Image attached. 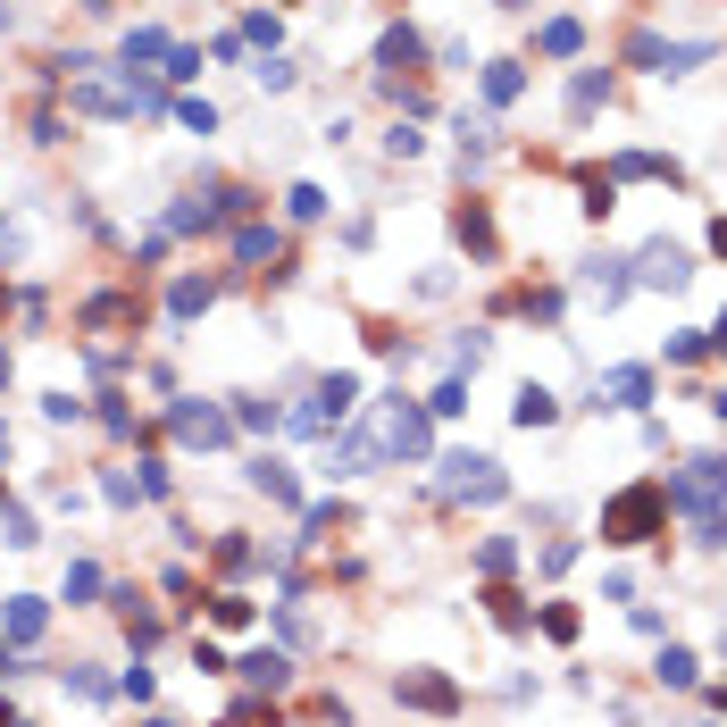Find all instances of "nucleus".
I'll return each instance as SVG.
<instances>
[{
  "label": "nucleus",
  "mask_w": 727,
  "mask_h": 727,
  "mask_svg": "<svg viewBox=\"0 0 727 727\" xmlns=\"http://www.w3.org/2000/svg\"><path fill=\"white\" fill-rule=\"evenodd\" d=\"M661 494H669L677 510H711V502L727 494V460H694L686 477H669V485H661Z\"/></svg>",
  "instance_id": "nucleus-1"
},
{
  "label": "nucleus",
  "mask_w": 727,
  "mask_h": 727,
  "mask_svg": "<svg viewBox=\"0 0 727 727\" xmlns=\"http://www.w3.org/2000/svg\"><path fill=\"white\" fill-rule=\"evenodd\" d=\"M443 485L468 494V502H494L502 494V477H494V460H485V452H452V460H443Z\"/></svg>",
  "instance_id": "nucleus-2"
},
{
  "label": "nucleus",
  "mask_w": 727,
  "mask_h": 727,
  "mask_svg": "<svg viewBox=\"0 0 727 727\" xmlns=\"http://www.w3.org/2000/svg\"><path fill=\"white\" fill-rule=\"evenodd\" d=\"M0 627H9V644H34L42 627H51V611H42L34 594H9V602H0Z\"/></svg>",
  "instance_id": "nucleus-3"
},
{
  "label": "nucleus",
  "mask_w": 727,
  "mask_h": 727,
  "mask_svg": "<svg viewBox=\"0 0 727 727\" xmlns=\"http://www.w3.org/2000/svg\"><path fill=\"white\" fill-rule=\"evenodd\" d=\"M686 276L694 268H686V251H677V243H652L644 251V285H686Z\"/></svg>",
  "instance_id": "nucleus-4"
},
{
  "label": "nucleus",
  "mask_w": 727,
  "mask_h": 727,
  "mask_svg": "<svg viewBox=\"0 0 727 727\" xmlns=\"http://www.w3.org/2000/svg\"><path fill=\"white\" fill-rule=\"evenodd\" d=\"M402 702H427V711H452V686H443V677H402Z\"/></svg>",
  "instance_id": "nucleus-5"
},
{
  "label": "nucleus",
  "mask_w": 727,
  "mask_h": 727,
  "mask_svg": "<svg viewBox=\"0 0 727 727\" xmlns=\"http://www.w3.org/2000/svg\"><path fill=\"white\" fill-rule=\"evenodd\" d=\"M393 452H427V418H418V410H393Z\"/></svg>",
  "instance_id": "nucleus-6"
},
{
  "label": "nucleus",
  "mask_w": 727,
  "mask_h": 727,
  "mask_svg": "<svg viewBox=\"0 0 727 727\" xmlns=\"http://www.w3.org/2000/svg\"><path fill=\"white\" fill-rule=\"evenodd\" d=\"M176 435H193V443H218V435H226V418H218V410H176Z\"/></svg>",
  "instance_id": "nucleus-7"
},
{
  "label": "nucleus",
  "mask_w": 727,
  "mask_h": 727,
  "mask_svg": "<svg viewBox=\"0 0 727 727\" xmlns=\"http://www.w3.org/2000/svg\"><path fill=\"white\" fill-rule=\"evenodd\" d=\"M611 402H627V410L652 402V377H644V368H619V377H611Z\"/></svg>",
  "instance_id": "nucleus-8"
},
{
  "label": "nucleus",
  "mask_w": 727,
  "mask_h": 727,
  "mask_svg": "<svg viewBox=\"0 0 727 727\" xmlns=\"http://www.w3.org/2000/svg\"><path fill=\"white\" fill-rule=\"evenodd\" d=\"M552 410H560V402H552L544 385H527V393H519V427H552Z\"/></svg>",
  "instance_id": "nucleus-9"
},
{
  "label": "nucleus",
  "mask_w": 727,
  "mask_h": 727,
  "mask_svg": "<svg viewBox=\"0 0 727 727\" xmlns=\"http://www.w3.org/2000/svg\"><path fill=\"white\" fill-rule=\"evenodd\" d=\"M243 677H251V686H285V652H251Z\"/></svg>",
  "instance_id": "nucleus-10"
},
{
  "label": "nucleus",
  "mask_w": 727,
  "mask_h": 727,
  "mask_svg": "<svg viewBox=\"0 0 727 727\" xmlns=\"http://www.w3.org/2000/svg\"><path fill=\"white\" fill-rule=\"evenodd\" d=\"M585 285H594L602 301H619V293H627V276H619V260H594V268H585Z\"/></svg>",
  "instance_id": "nucleus-11"
},
{
  "label": "nucleus",
  "mask_w": 727,
  "mask_h": 727,
  "mask_svg": "<svg viewBox=\"0 0 727 727\" xmlns=\"http://www.w3.org/2000/svg\"><path fill=\"white\" fill-rule=\"evenodd\" d=\"M101 594V569H92V560H76V569H67V602H92Z\"/></svg>",
  "instance_id": "nucleus-12"
},
{
  "label": "nucleus",
  "mask_w": 727,
  "mask_h": 727,
  "mask_svg": "<svg viewBox=\"0 0 727 727\" xmlns=\"http://www.w3.org/2000/svg\"><path fill=\"white\" fill-rule=\"evenodd\" d=\"M661 686H694V652H677V644L661 652Z\"/></svg>",
  "instance_id": "nucleus-13"
},
{
  "label": "nucleus",
  "mask_w": 727,
  "mask_h": 727,
  "mask_svg": "<svg viewBox=\"0 0 727 727\" xmlns=\"http://www.w3.org/2000/svg\"><path fill=\"white\" fill-rule=\"evenodd\" d=\"M510 92H519V67H510V59L485 67V101H510Z\"/></svg>",
  "instance_id": "nucleus-14"
},
{
  "label": "nucleus",
  "mask_w": 727,
  "mask_h": 727,
  "mask_svg": "<svg viewBox=\"0 0 727 727\" xmlns=\"http://www.w3.org/2000/svg\"><path fill=\"white\" fill-rule=\"evenodd\" d=\"M410 59H418V34H410V26L385 34V67H410Z\"/></svg>",
  "instance_id": "nucleus-15"
},
{
  "label": "nucleus",
  "mask_w": 727,
  "mask_h": 727,
  "mask_svg": "<svg viewBox=\"0 0 727 727\" xmlns=\"http://www.w3.org/2000/svg\"><path fill=\"white\" fill-rule=\"evenodd\" d=\"M544 51H552V59H569V51H577V26H569V17H560V26H544Z\"/></svg>",
  "instance_id": "nucleus-16"
},
{
  "label": "nucleus",
  "mask_w": 727,
  "mask_h": 727,
  "mask_svg": "<svg viewBox=\"0 0 727 727\" xmlns=\"http://www.w3.org/2000/svg\"><path fill=\"white\" fill-rule=\"evenodd\" d=\"M285 201H293V218H318V209H326V193H318V184H293Z\"/></svg>",
  "instance_id": "nucleus-17"
},
{
  "label": "nucleus",
  "mask_w": 727,
  "mask_h": 727,
  "mask_svg": "<svg viewBox=\"0 0 727 727\" xmlns=\"http://www.w3.org/2000/svg\"><path fill=\"white\" fill-rule=\"evenodd\" d=\"M0 677H9V636H0Z\"/></svg>",
  "instance_id": "nucleus-18"
},
{
  "label": "nucleus",
  "mask_w": 727,
  "mask_h": 727,
  "mask_svg": "<svg viewBox=\"0 0 727 727\" xmlns=\"http://www.w3.org/2000/svg\"><path fill=\"white\" fill-rule=\"evenodd\" d=\"M711 335H719V343H727V318H719V326H711Z\"/></svg>",
  "instance_id": "nucleus-19"
}]
</instances>
